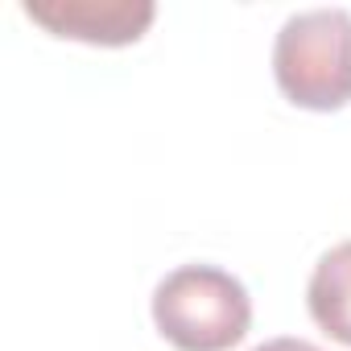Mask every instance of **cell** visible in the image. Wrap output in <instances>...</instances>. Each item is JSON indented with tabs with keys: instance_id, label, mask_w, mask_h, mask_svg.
Returning <instances> with one entry per match:
<instances>
[{
	"instance_id": "6da1fadb",
	"label": "cell",
	"mask_w": 351,
	"mask_h": 351,
	"mask_svg": "<svg viewBox=\"0 0 351 351\" xmlns=\"http://www.w3.org/2000/svg\"><path fill=\"white\" fill-rule=\"evenodd\" d=\"M153 322L178 351H228L248 335L252 298L219 265H182L157 281Z\"/></svg>"
},
{
	"instance_id": "7a4b0ae2",
	"label": "cell",
	"mask_w": 351,
	"mask_h": 351,
	"mask_svg": "<svg viewBox=\"0 0 351 351\" xmlns=\"http://www.w3.org/2000/svg\"><path fill=\"white\" fill-rule=\"evenodd\" d=\"M273 75L298 108H343L351 99V13L322 5L285 17L273 42Z\"/></svg>"
},
{
	"instance_id": "3957f363",
	"label": "cell",
	"mask_w": 351,
	"mask_h": 351,
	"mask_svg": "<svg viewBox=\"0 0 351 351\" xmlns=\"http://www.w3.org/2000/svg\"><path fill=\"white\" fill-rule=\"evenodd\" d=\"M25 13L58 38L128 46L153 21V0H25Z\"/></svg>"
},
{
	"instance_id": "277c9868",
	"label": "cell",
	"mask_w": 351,
	"mask_h": 351,
	"mask_svg": "<svg viewBox=\"0 0 351 351\" xmlns=\"http://www.w3.org/2000/svg\"><path fill=\"white\" fill-rule=\"evenodd\" d=\"M306 306H310V318L330 339L351 347V240L318 256L306 285Z\"/></svg>"
},
{
	"instance_id": "5b68a950",
	"label": "cell",
	"mask_w": 351,
	"mask_h": 351,
	"mask_svg": "<svg viewBox=\"0 0 351 351\" xmlns=\"http://www.w3.org/2000/svg\"><path fill=\"white\" fill-rule=\"evenodd\" d=\"M252 351H322V347H314V343H306V339H289V335H281V339H265V343L252 347Z\"/></svg>"
}]
</instances>
